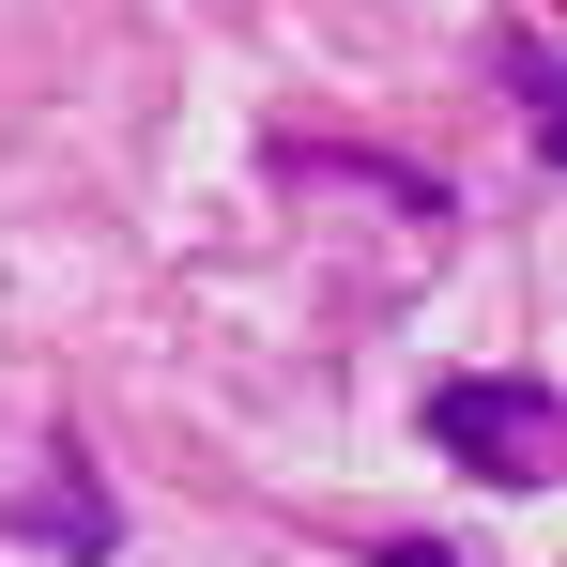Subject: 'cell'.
Masks as SVG:
<instances>
[{
	"label": "cell",
	"instance_id": "cell-1",
	"mask_svg": "<svg viewBox=\"0 0 567 567\" xmlns=\"http://www.w3.org/2000/svg\"><path fill=\"white\" fill-rule=\"evenodd\" d=\"M445 445H475V461L522 445V461H537V445H553V399H537V383H522V399H445Z\"/></svg>",
	"mask_w": 567,
	"mask_h": 567
}]
</instances>
